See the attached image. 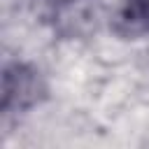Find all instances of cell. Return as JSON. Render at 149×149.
Instances as JSON below:
<instances>
[{"instance_id": "3957f363", "label": "cell", "mask_w": 149, "mask_h": 149, "mask_svg": "<svg viewBox=\"0 0 149 149\" xmlns=\"http://www.w3.org/2000/svg\"><path fill=\"white\" fill-rule=\"evenodd\" d=\"M44 5H51V7H65V5H72V2H79V0H42Z\"/></svg>"}, {"instance_id": "7a4b0ae2", "label": "cell", "mask_w": 149, "mask_h": 149, "mask_svg": "<svg viewBox=\"0 0 149 149\" xmlns=\"http://www.w3.org/2000/svg\"><path fill=\"white\" fill-rule=\"evenodd\" d=\"M121 21L137 33H149V0H123Z\"/></svg>"}, {"instance_id": "6da1fadb", "label": "cell", "mask_w": 149, "mask_h": 149, "mask_svg": "<svg viewBox=\"0 0 149 149\" xmlns=\"http://www.w3.org/2000/svg\"><path fill=\"white\" fill-rule=\"evenodd\" d=\"M47 98V81L30 63L14 61L5 65L0 81V109L5 114H21Z\"/></svg>"}]
</instances>
